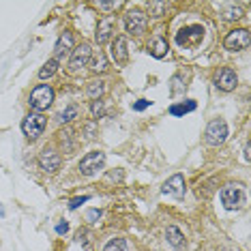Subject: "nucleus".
I'll use <instances>...</instances> for the list:
<instances>
[{
    "label": "nucleus",
    "mask_w": 251,
    "mask_h": 251,
    "mask_svg": "<svg viewBox=\"0 0 251 251\" xmlns=\"http://www.w3.org/2000/svg\"><path fill=\"white\" fill-rule=\"evenodd\" d=\"M45 125H48V118L43 116L41 112H30L28 116L22 121V131L30 142L39 140V135H43Z\"/></svg>",
    "instance_id": "obj_1"
},
{
    "label": "nucleus",
    "mask_w": 251,
    "mask_h": 251,
    "mask_svg": "<svg viewBox=\"0 0 251 251\" xmlns=\"http://www.w3.org/2000/svg\"><path fill=\"white\" fill-rule=\"evenodd\" d=\"M28 103H30V107H32V110H37V112L48 110V107L54 103V90H52V86H48V84H41V86H37L30 93V99H28Z\"/></svg>",
    "instance_id": "obj_2"
},
{
    "label": "nucleus",
    "mask_w": 251,
    "mask_h": 251,
    "mask_svg": "<svg viewBox=\"0 0 251 251\" xmlns=\"http://www.w3.org/2000/svg\"><path fill=\"white\" fill-rule=\"evenodd\" d=\"M204 140H206V144H210V146L224 144V142L227 140V125H226L224 118H215V121L208 123Z\"/></svg>",
    "instance_id": "obj_3"
},
{
    "label": "nucleus",
    "mask_w": 251,
    "mask_h": 251,
    "mask_svg": "<svg viewBox=\"0 0 251 251\" xmlns=\"http://www.w3.org/2000/svg\"><path fill=\"white\" fill-rule=\"evenodd\" d=\"M103 165H105V152L93 151L79 161V174L93 176V174L99 172V170H103Z\"/></svg>",
    "instance_id": "obj_4"
},
{
    "label": "nucleus",
    "mask_w": 251,
    "mask_h": 251,
    "mask_svg": "<svg viewBox=\"0 0 251 251\" xmlns=\"http://www.w3.org/2000/svg\"><path fill=\"white\" fill-rule=\"evenodd\" d=\"M249 43H251V37H249L247 28H236V30H232L230 35L224 39V48L230 50V52H241V50H247Z\"/></svg>",
    "instance_id": "obj_5"
},
{
    "label": "nucleus",
    "mask_w": 251,
    "mask_h": 251,
    "mask_svg": "<svg viewBox=\"0 0 251 251\" xmlns=\"http://www.w3.org/2000/svg\"><path fill=\"white\" fill-rule=\"evenodd\" d=\"M90 54H93V52H90V45H88V43L77 45V48L71 52V58H69V71H71V73H79V71H82V67H86V65H88Z\"/></svg>",
    "instance_id": "obj_6"
},
{
    "label": "nucleus",
    "mask_w": 251,
    "mask_h": 251,
    "mask_svg": "<svg viewBox=\"0 0 251 251\" xmlns=\"http://www.w3.org/2000/svg\"><path fill=\"white\" fill-rule=\"evenodd\" d=\"M148 26V18L142 11H129L127 18H125V28L131 35H144Z\"/></svg>",
    "instance_id": "obj_7"
},
{
    "label": "nucleus",
    "mask_w": 251,
    "mask_h": 251,
    "mask_svg": "<svg viewBox=\"0 0 251 251\" xmlns=\"http://www.w3.org/2000/svg\"><path fill=\"white\" fill-rule=\"evenodd\" d=\"M241 202H243V191H241L238 185H227V187L221 189V204H224L227 210L238 208Z\"/></svg>",
    "instance_id": "obj_8"
},
{
    "label": "nucleus",
    "mask_w": 251,
    "mask_h": 251,
    "mask_svg": "<svg viewBox=\"0 0 251 251\" xmlns=\"http://www.w3.org/2000/svg\"><path fill=\"white\" fill-rule=\"evenodd\" d=\"M215 84H217V88H219V90H224V93H230V90L236 88L238 77H236V73H234V69L226 67V69H221L219 73H217Z\"/></svg>",
    "instance_id": "obj_9"
},
{
    "label": "nucleus",
    "mask_w": 251,
    "mask_h": 251,
    "mask_svg": "<svg viewBox=\"0 0 251 251\" xmlns=\"http://www.w3.org/2000/svg\"><path fill=\"white\" fill-rule=\"evenodd\" d=\"M60 155L54 151V148H45V151L39 155V165H41V170H45V172L54 174L56 170L60 168Z\"/></svg>",
    "instance_id": "obj_10"
},
{
    "label": "nucleus",
    "mask_w": 251,
    "mask_h": 251,
    "mask_svg": "<svg viewBox=\"0 0 251 251\" xmlns=\"http://www.w3.org/2000/svg\"><path fill=\"white\" fill-rule=\"evenodd\" d=\"M204 35V28L202 26H187L176 35V41L178 45H196Z\"/></svg>",
    "instance_id": "obj_11"
},
{
    "label": "nucleus",
    "mask_w": 251,
    "mask_h": 251,
    "mask_svg": "<svg viewBox=\"0 0 251 251\" xmlns=\"http://www.w3.org/2000/svg\"><path fill=\"white\" fill-rule=\"evenodd\" d=\"M161 191H163V193H168V196H174V198H182V196H185V191H187L185 178H182L180 174H174L172 178H168V180L163 182Z\"/></svg>",
    "instance_id": "obj_12"
},
{
    "label": "nucleus",
    "mask_w": 251,
    "mask_h": 251,
    "mask_svg": "<svg viewBox=\"0 0 251 251\" xmlns=\"http://www.w3.org/2000/svg\"><path fill=\"white\" fill-rule=\"evenodd\" d=\"M114 28H116V24H114V18H103V20H101V22H99V26H97V32H95L97 43L103 45V43L110 41Z\"/></svg>",
    "instance_id": "obj_13"
},
{
    "label": "nucleus",
    "mask_w": 251,
    "mask_h": 251,
    "mask_svg": "<svg viewBox=\"0 0 251 251\" xmlns=\"http://www.w3.org/2000/svg\"><path fill=\"white\" fill-rule=\"evenodd\" d=\"M127 39L125 37H116L114 39V43H112V58L116 60V65H125L127 62Z\"/></svg>",
    "instance_id": "obj_14"
},
{
    "label": "nucleus",
    "mask_w": 251,
    "mask_h": 251,
    "mask_svg": "<svg viewBox=\"0 0 251 251\" xmlns=\"http://www.w3.org/2000/svg\"><path fill=\"white\" fill-rule=\"evenodd\" d=\"M69 52H73V35L71 32H62L58 37V41H56V48H54V54H56V60L62 58V56H67Z\"/></svg>",
    "instance_id": "obj_15"
},
{
    "label": "nucleus",
    "mask_w": 251,
    "mask_h": 251,
    "mask_svg": "<svg viewBox=\"0 0 251 251\" xmlns=\"http://www.w3.org/2000/svg\"><path fill=\"white\" fill-rule=\"evenodd\" d=\"M165 236H168V243L172 245L174 249H182V247L187 245V243H185V236H182V232H180L176 226H170L168 232H165Z\"/></svg>",
    "instance_id": "obj_16"
},
{
    "label": "nucleus",
    "mask_w": 251,
    "mask_h": 251,
    "mask_svg": "<svg viewBox=\"0 0 251 251\" xmlns=\"http://www.w3.org/2000/svg\"><path fill=\"white\" fill-rule=\"evenodd\" d=\"M168 41L165 39H161V37H157L155 41H152V45L148 48V52H151V56H155V58H163L165 54H168Z\"/></svg>",
    "instance_id": "obj_17"
},
{
    "label": "nucleus",
    "mask_w": 251,
    "mask_h": 251,
    "mask_svg": "<svg viewBox=\"0 0 251 251\" xmlns=\"http://www.w3.org/2000/svg\"><path fill=\"white\" fill-rule=\"evenodd\" d=\"M241 7L238 4H221V15H224V20L226 22H234V20H238L241 18Z\"/></svg>",
    "instance_id": "obj_18"
},
{
    "label": "nucleus",
    "mask_w": 251,
    "mask_h": 251,
    "mask_svg": "<svg viewBox=\"0 0 251 251\" xmlns=\"http://www.w3.org/2000/svg\"><path fill=\"white\" fill-rule=\"evenodd\" d=\"M90 69H93L95 73H103V71H107V56H105L103 52L95 54V56H93V60H90Z\"/></svg>",
    "instance_id": "obj_19"
},
{
    "label": "nucleus",
    "mask_w": 251,
    "mask_h": 251,
    "mask_svg": "<svg viewBox=\"0 0 251 251\" xmlns=\"http://www.w3.org/2000/svg\"><path fill=\"white\" fill-rule=\"evenodd\" d=\"M56 71H58V60L52 58V60H48V62H45V65L41 67V71H39V77H41V79H48V77H52Z\"/></svg>",
    "instance_id": "obj_20"
},
{
    "label": "nucleus",
    "mask_w": 251,
    "mask_h": 251,
    "mask_svg": "<svg viewBox=\"0 0 251 251\" xmlns=\"http://www.w3.org/2000/svg\"><path fill=\"white\" fill-rule=\"evenodd\" d=\"M86 93H88V97L90 99H101V95L105 93V84L103 82H90L88 84V88H86Z\"/></svg>",
    "instance_id": "obj_21"
},
{
    "label": "nucleus",
    "mask_w": 251,
    "mask_h": 251,
    "mask_svg": "<svg viewBox=\"0 0 251 251\" xmlns=\"http://www.w3.org/2000/svg\"><path fill=\"white\" fill-rule=\"evenodd\" d=\"M77 114H79V107L77 105H69L67 110H62L58 114V121L60 123H71L73 118H77Z\"/></svg>",
    "instance_id": "obj_22"
},
{
    "label": "nucleus",
    "mask_w": 251,
    "mask_h": 251,
    "mask_svg": "<svg viewBox=\"0 0 251 251\" xmlns=\"http://www.w3.org/2000/svg\"><path fill=\"white\" fill-rule=\"evenodd\" d=\"M127 241L125 238H112L110 243L103 247V251H127Z\"/></svg>",
    "instance_id": "obj_23"
},
{
    "label": "nucleus",
    "mask_w": 251,
    "mask_h": 251,
    "mask_svg": "<svg viewBox=\"0 0 251 251\" xmlns=\"http://www.w3.org/2000/svg\"><path fill=\"white\" fill-rule=\"evenodd\" d=\"M196 110V101H187V103H180V105H172V112L174 116H182V114H187V112H193Z\"/></svg>",
    "instance_id": "obj_24"
},
{
    "label": "nucleus",
    "mask_w": 251,
    "mask_h": 251,
    "mask_svg": "<svg viewBox=\"0 0 251 251\" xmlns=\"http://www.w3.org/2000/svg\"><path fill=\"white\" fill-rule=\"evenodd\" d=\"M90 112H93L95 118H103V116H105V105H103V101H101V99H95L93 105H90Z\"/></svg>",
    "instance_id": "obj_25"
},
{
    "label": "nucleus",
    "mask_w": 251,
    "mask_h": 251,
    "mask_svg": "<svg viewBox=\"0 0 251 251\" xmlns=\"http://www.w3.org/2000/svg\"><path fill=\"white\" fill-rule=\"evenodd\" d=\"M101 215H103V213H101V210H97V208H90L88 213H86V221H90V224H97V221L101 219Z\"/></svg>",
    "instance_id": "obj_26"
},
{
    "label": "nucleus",
    "mask_w": 251,
    "mask_h": 251,
    "mask_svg": "<svg viewBox=\"0 0 251 251\" xmlns=\"http://www.w3.org/2000/svg\"><path fill=\"white\" fill-rule=\"evenodd\" d=\"M84 202H88V196H79V198H73L71 202H69V208H71V210H75V208H79V206H82Z\"/></svg>",
    "instance_id": "obj_27"
},
{
    "label": "nucleus",
    "mask_w": 251,
    "mask_h": 251,
    "mask_svg": "<svg viewBox=\"0 0 251 251\" xmlns=\"http://www.w3.org/2000/svg\"><path fill=\"white\" fill-rule=\"evenodd\" d=\"M148 105H151V101H146V99H140V101H135V103H133V110H135V112H144Z\"/></svg>",
    "instance_id": "obj_28"
},
{
    "label": "nucleus",
    "mask_w": 251,
    "mask_h": 251,
    "mask_svg": "<svg viewBox=\"0 0 251 251\" xmlns=\"http://www.w3.org/2000/svg\"><path fill=\"white\" fill-rule=\"evenodd\" d=\"M121 2H97V7L99 9H103V11H112V9H116Z\"/></svg>",
    "instance_id": "obj_29"
},
{
    "label": "nucleus",
    "mask_w": 251,
    "mask_h": 251,
    "mask_svg": "<svg viewBox=\"0 0 251 251\" xmlns=\"http://www.w3.org/2000/svg\"><path fill=\"white\" fill-rule=\"evenodd\" d=\"M77 241H79V243H82V245H84V247H86V245H88V232H86V230H84V232H82V230H79V232H77Z\"/></svg>",
    "instance_id": "obj_30"
},
{
    "label": "nucleus",
    "mask_w": 251,
    "mask_h": 251,
    "mask_svg": "<svg viewBox=\"0 0 251 251\" xmlns=\"http://www.w3.org/2000/svg\"><path fill=\"white\" fill-rule=\"evenodd\" d=\"M67 230H69V224H65V221H60V224L56 226V232H58V234H65Z\"/></svg>",
    "instance_id": "obj_31"
},
{
    "label": "nucleus",
    "mask_w": 251,
    "mask_h": 251,
    "mask_svg": "<svg viewBox=\"0 0 251 251\" xmlns=\"http://www.w3.org/2000/svg\"><path fill=\"white\" fill-rule=\"evenodd\" d=\"M107 178H110V180H121L123 178V172H121V170H118V172H112Z\"/></svg>",
    "instance_id": "obj_32"
},
{
    "label": "nucleus",
    "mask_w": 251,
    "mask_h": 251,
    "mask_svg": "<svg viewBox=\"0 0 251 251\" xmlns=\"http://www.w3.org/2000/svg\"><path fill=\"white\" fill-rule=\"evenodd\" d=\"M152 9L157 11V18H159V15H161V11H163V4H152Z\"/></svg>",
    "instance_id": "obj_33"
},
{
    "label": "nucleus",
    "mask_w": 251,
    "mask_h": 251,
    "mask_svg": "<svg viewBox=\"0 0 251 251\" xmlns=\"http://www.w3.org/2000/svg\"><path fill=\"white\" fill-rule=\"evenodd\" d=\"M0 217H4V208L2 206H0Z\"/></svg>",
    "instance_id": "obj_34"
}]
</instances>
